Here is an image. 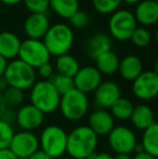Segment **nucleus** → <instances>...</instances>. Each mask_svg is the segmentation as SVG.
<instances>
[{"label":"nucleus","instance_id":"nucleus-21","mask_svg":"<svg viewBox=\"0 0 158 159\" xmlns=\"http://www.w3.org/2000/svg\"><path fill=\"white\" fill-rule=\"evenodd\" d=\"M21 42L14 33H0V55L6 60H14L19 55Z\"/></svg>","mask_w":158,"mask_h":159},{"label":"nucleus","instance_id":"nucleus-9","mask_svg":"<svg viewBox=\"0 0 158 159\" xmlns=\"http://www.w3.org/2000/svg\"><path fill=\"white\" fill-rule=\"evenodd\" d=\"M107 142L111 149L116 154L134 153L138 139L132 129L127 126H115L107 134Z\"/></svg>","mask_w":158,"mask_h":159},{"label":"nucleus","instance_id":"nucleus-14","mask_svg":"<svg viewBox=\"0 0 158 159\" xmlns=\"http://www.w3.org/2000/svg\"><path fill=\"white\" fill-rule=\"evenodd\" d=\"M73 80L74 88L84 94L94 92L99 84L103 81L101 73L95 68V66L80 67L77 74L73 77Z\"/></svg>","mask_w":158,"mask_h":159},{"label":"nucleus","instance_id":"nucleus-31","mask_svg":"<svg viewBox=\"0 0 158 159\" xmlns=\"http://www.w3.org/2000/svg\"><path fill=\"white\" fill-rule=\"evenodd\" d=\"M15 131L12 125L0 119V149L9 148Z\"/></svg>","mask_w":158,"mask_h":159},{"label":"nucleus","instance_id":"nucleus-32","mask_svg":"<svg viewBox=\"0 0 158 159\" xmlns=\"http://www.w3.org/2000/svg\"><path fill=\"white\" fill-rule=\"evenodd\" d=\"M26 9L32 13H46L50 0H23Z\"/></svg>","mask_w":158,"mask_h":159},{"label":"nucleus","instance_id":"nucleus-25","mask_svg":"<svg viewBox=\"0 0 158 159\" xmlns=\"http://www.w3.org/2000/svg\"><path fill=\"white\" fill-rule=\"evenodd\" d=\"M49 8L62 19L70 20L79 10L78 0H50Z\"/></svg>","mask_w":158,"mask_h":159},{"label":"nucleus","instance_id":"nucleus-40","mask_svg":"<svg viewBox=\"0 0 158 159\" xmlns=\"http://www.w3.org/2000/svg\"><path fill=\"white\" fill-rule=\"evenodd\" d=\"M8 60H6L4 57H2L0 55V77L4 75V71H6V68L8 66Z\"/></svg>","mask_w":158,"mask_h":159},{"label":"nucleus","instance_id":"nucleus-13","mask_svg":"<svg viewBox=\"0 0 158 159\" xmlns=\"http://www.w3.org/2000/svg\"><path fill=\"white\" fill-rule=\"evenodd\" d=\"M119 98H121V91L118 84L112 80H105L93 92V104L97 108L110 109Z\"/></svg>","mask_w":158,"mask_h":159},{"label":"nucleus","instance_id":"nucleus-12","mask_svg":"<svg viewBox=\"0 0 158 159\" xmlns=\"http://www.w3.org/2000/svg\"><path fill=\"white\" fill-rule=\"evenodd\" d=\"M44 114L32 104H24L16 109L15 124L23 131L34 132L44 122Z\"/></svg>","mask_w":158,"mask_h":159},{"label":"nucleus","instance_id":"nucleus-41","mask_svg":"<svg viewBox=\"0 0 158 159\" xmlns=\"http://www.w3.org/2000/svg\"><path fill=\"white\" fill-rule=\"evenodd\" d=\"M9 88V84L8 81L6 80V78H4V76H1L0 77V93H3L4 91L7 90V89Z\"/></svg>","mask_w":158,"mask_h":159},{"label":"nucleus","instance_id":"nucleus-39","mask_svg":"<svg viewBox=\"0 0 158 159\" xmlns=\"http://www.w3.org/2000/svg\"><path fill=\"white\" fill-rule=\"evenodd\" d=\"M89 159H113V156L108 153L102 152V153H94Z\"/></svg>","mask_w":158,"mask_h":159},{"label":"nucleus","instance_id":"nucleus-26","mask_svg":"<svg viewBox=\"0 0 158 159\" xmlns=\"http://www.w3.org/2000/svg\"><path fill=\"white\" fill-rule=\"evenodd\" d=\"M133 107H134V105L129 98L121 96L111 106L110 113L112 114L114 119L120 120V121H126V120L130 119Z\"/></svg>","mask_w":158,"mask_h":159},{"label":"nucleus","instance_id":"nucleus-36","mask_svg":"<svg viewBox=\"0 0 158 159\" xmlns=\"http://www.w3.org/2000/svg\"><path fill=\"white\" fill-rule=\"evenodd\" d=\"M0 159H19L9 148L0 149Z\"/></svg>","mask_w":158,"mask_h":159},{"label":"nucleus","instance_id":"nucleus-44","mask_svg":"<svg viewBox=\"0 0 158 159\" xmlns=\"http://www.w3.org/2000/svg\"><path fill=\"white\" fill-rule=\"evenodd\" d=\"M2 3L8 4V6H14V4H17L20 2H22L23 0H0Z\"/></svg>","mask_w":158,"mask_h":159},{"label":"nucleus","instance_id":"nucleus-30","mask_svg":"<svg viewBox=\"0 0 158 159\" xmlns=\"http://www.w3.org/2000/svg\"><path fill=\"white\" fill-rule=\"evenodd\" d=\"M130 40L134 46L145 48L152 41V34L146 27H137L131 36Z\"/></svg>","mask_w":158,"mask_h":159},{"label":"nucleus","instance_id":"nucleus-11","mask_svg":"<svg viewBox=\"0 0 158 159\" xmlns=\"http://www.w3.org/2000/svg\"><path fill=\"white\" fill-rule=\"evenodd\" d=\"M9 149L19 159L28 158L39 149V139L34 132L21 130L14 133Z\"/></svg>","mask_w":158,"mask_h":159},{"label":"nucleus","instance_id":"nucleus-3","mask_svg":"<svg viewBox=\"0 0 158 159\" xmlns=\"http://www.w3.org/2000/svg\"><path fill=\"white\" fill-rule=\"evenodd\" d=\"M39 149L50 156L52 159H57L66 154L67 146V132L57 125H49L40 132Z\"/></svg>","mask_w":158,"mask_h":159},{"label":"nucleus","instance_id":"nucleus-5","mask_svg":"<svg viewBox=\"0 0 158 159\" xmlns=\"http://www.w3.org/2000/svg\"><path fill=\"white\" fill-rule=\"evenodd\" d=\"M89 106L90 103L88 95L74 88L61 96L59 109L65 119L79 121L88 114Z\"/></svg>","mask_w":158,"mask_h":159},{"label":"nucleus","instance_id":"nucleus-16","mask_svg":"<svg viewBox=\"0 0 158 159\" xmlns=\"http://www.w3.org/2000/svg\"><path fill=\"white\" fill-rule=\"evenodd\" d=\"M87 126L97 136L107 135L115 127V119L108 109L97 108L90 113Z\"/></svg>","mask_w":158,"mask_h":159},{"label":"nucleus","instance_id":"nucleus-43","mask_svg":"<svg viewBox=\"0 0 158 159\" xmlns=\"http://www.w3.org/2000/svg\"><path fill=\"white\" fill-rule=\"evenodd\" d=\"M113 159H132V156L129 154H116L113 156Z\"/></svg>","mask_w":158,"mask_h":159},{"label":"nucleus","instance_id":"nucleus-20","mask_svg":"<svg viewBox=\"0 0 158 159\" xmlns=\"http://www.w3.org/2000/svg\"><path fill=\"white\" fill-rule=\"evenodd\" d=\"M120 77L127 81H133L143 71V63L137 55H127L119 61L118 70Z\"/></svg>","mask_w":158,"mask_h":159},{"label":"nucleus","instance_id":"nucleus-46","mask_svg":"<svg viewBox=\"0 0 158 159\" xmlns=\"http://www.w3.org/2000/svg\"><path fill=\"white\" fill-rule=\"evenodd\" d=\"M72 159H82V158H72Z\"/></svg>","mask_w":158,"mask_h":159},{"label":"nucleus","instance_id":"nucleus-37","mask_svg":"<svg viewBox=\"0 0 158 159\" xmlns=\"http://www.w3.org/2000/svg\"><path fill=\"white\" fill-rule=\"evenodd\" d=\"M132 159H157V157H155V156H153V155H150V154L142 151V152L134 153V155L132 156Z\"/></svg>","mask_w":158,"mask_h":159},{"label":"nucleus","instance_id":"nucleus-1","mask_svg":"<svg viewBox=\"0 0 158 159\" xmlns=\"http://www.w3.org/2000/svg\"><path fill=\"white\" fill-rule=\"evenodd\" d=\"M99 136L88 126L81 125L67 133L66 153L72 158L89 159L95 153Z\"/></svg>","mask_w":158,"mask_h":159},{"label":"nucleus","instance_id":"nucleus-8","mask_svg":"<svg viewBox=\"0 0 158 159\" xmlns=\"http://www.w3.org/2000/svg\"><path fill=\"white\" fill-rule=\"evenodd\" d=\"M17 57L24 63L29 65L34 69H37L41 65L49 63L51 55L42 40L27 38L21 42Z\"/></svg>","mask_w":158,"mask_h":159},{"label":"nucleus","instance_id":"nucleus-33","mask_svg":"<svg viewBox=\"0 0 158 159\" xmlns=\"http://www.w3.org/2000/svg\"><path fill=\"white\" fill-rule=\"evenodd\" d=\"M89 15L87 12L82 10H78L77 12H75L73 14V16L70 19V25L75 28H84L87 25L89 24Z\"/></svg>","mask_w":158,"mask_h":159},{"label":"nucleus","instance_id":"nucleus-6","mask_svg":"<svg viewBox=\"0 0 158 159\" xmlns=\"http://www.w3.org/2000/svg\"><path fill=\"white\" fill-rule=\"evenodd\" d=\"M3 76L8 81L9 87L17 88L22 91L30 89L37 81L36 69L20 59H14L9 62Z\"/></svg>","mask_w":158,"mask_h":159},{"label":"nucleus","instance_id":"nucleus-28","mask_svg":"<svg viewBox=\"0 0 158 159\" xmlns=\"http://www.w3.org/2000/svg\"><path fill=\"white\" fill-rule=\"evenodd\" d=\"M49 81L52 84V86L61 94V96L67 93L72 89H74V80H73V78L60 75L57 73H54V75L49 79Z\"/></svg>","mask_w":158,"mask_h":159},{"label":"nucleus","instance_id":"nucleus-15","mask_svg":"<svg viewBox=\"0 0 158 159\" xmlns=\"http://www.w3.org/2000/svg\"><path fill=\"white\" fill-rule=\"evenodd\" d=\"M50 26V20L46 13H32L26 17L23 28L28 39L41 40Z\"/></svg>","mask_w":158,"mask_h":159},{"label":"nucleus","instance_id":"nucleus-4","mask_svg":"<svg viewBox=\"0 0 158 159\" xmlns=\"http://www.w3.org/2000/svg\"><path fill=\"white\" fill-rule=\"evenodd\" d=\"M42 41L50 55L57 57L70 50L74 43V33L70 26L57 23L50 26Z\"/></svg>","mask_w":158,"mask_h":159},{"label":"nucleus","instance_id":"nucleus-45","mask_svg":"<svg viewBox=\"0 0 158 159\" xmlns=\"http://www.w3.org/2000/svg\"><path fill=\"white\" fill-rule=\"evenodd\" d=\"M121 1L126 2L128 4H138L139 2H141L142 0H121Z\"/></svg>","mask_w":158,"mask_h":159},{"label":"nucleus","instance_id":"nucleus-23","mask_svg":"<svg viewBox=\"0 0 158 159\" xmlns=\"http://www.w3.org/2000/svg\"><path fill=\"white\" fill-rule=\"evenodd\" d=\"M80 65L77 59L73 55L63 54L56 57L55 61V70L57 74L63 76H67V77L73 78L79 70Z\"/></svg>","mask_w":158,"mask_h":159},{"label":"nucleus","instance_id":"nucleus-24","mask_svg":"<svg viewBox=\"0 0 158 159\" xmlns=\"http://www.w3.org/2000/svg\"><path fill=\"white\" fill-rule=\"evenodd\" d=\"M140 145L142 146L145 153L153 155L155 157L158 156V125L155 122L147 129H145L142 134V140Z\"/></svg>","mask_w":158,"mask_h":159},{"label":"nucleus","instance_id":"nucleus-29","mask_svg":"<svg viewBox=\"0 0 158 159\" xmlns=\"http://www.w3.org/2000/svg\"><path fill=\"white\" fill-rule=\"evenodd\" d=\"M121 0H92V6L101 14H113L118 10Z\"/></svg>","mask_w":158,"mask_h":159},{"label":"nucleus","instance_id":"nucleus-35","mask_svg":"<svg viewBox=\"0 0 158 159\" xmlns=\"http://www.w3.org/2000/svg\"><path fill=\"white\" fill-rule=\"evenodd\" d=\"M15 113H16L15 109L7 107L6 111H4V114H3V116H2L1 119L3 120V121L8 122V124H10V125L15 124Z\"/></svg>","mask_w":158,"mask_h":159},{"label":"nucleus","instance_id":"nucleus-22","mask_svg":"<svg viewBox=\"0 0 158 159\" xmlns=\"http://www.w3.org/2000/svg\"><path fill=\"white\" fill-rule=\"evenodd\" d=\"M95 61V68L101 73V75H113L117 73L119 66V57L112 50L99 55Z\"/></svg>","mask_w":158,"mask_h":159},{"label":"nucleus","instance_id":"nucleus-19","mask_svg":"<svg viewBox=\"0 0 158 159\" xmlns=\"http://www.w3.org/2000/svg\"><path fill=\"white\" fill-rule=\"evenodd\" d=\"M112 38L103 33H99L89 38L84 46L87 55L95 60L99 55L112 50Z\"/></svg>","mask_w":158,"mask_h":159},{"label":"nucleus","instance_id":"nucleus-7","mask_svg":"<svg viewBox=\"0 0 158 159\" xmlns=\"http://www.w3.org/2000/svg\"><path fill=\"white\" fill-rule=\"evenodd\" d=\"M137 27L138 23L133 13L124 9L115 11L108 21V30L111 36L119 41L130 40Z\"/></svg>","mask_w":158,"mask_h":159},{"label":"nucleus","instance_id":"nucleus-17","mask_svg":"<svg viewBox=\"0 0 158 159\" xmlns=\"http://www.w3.org/2000/svg\"><path fill=\"white\" fill-rule=\"evenodd\" d=\"M137 23L142 27H148L158 21V2L157 0H142L137 4L133 13Z\"/></svg>","mask_w":158,"mask_h":159},{"label":"nucleus","instance_id":"nucleus-18","mask_svg":"<svg viewBox=\"0 0 158 159\" xmlns=\"http://www.w3.org/2000/svg\"><path fill=\"white\" fill-rule=\"evenodd\" d=\"M129 120L135 129L141 130V131H144L156 122L153 109L151 108V106H148L147 104H144V103L134 105Z\"/></svg>","mask_w":158,"mask_h":159},{"label":"nucleus","instance_id":"nucleus-27","mask_svg":"<svg viewBox=\"0 0 158 159\" xmlns=\"http://www.w3.org/2000/svg\"><path fill=\"white\" fill-rule=\"evenodd\" d=\"M2 96H3V100L7 107L13 109H16L20 106H22L24 103V100H25L24 91L20 90L17 88H13V87H9L2 93Z\"/></svg>","mask_w":158,"mask_h":159},{"label":"nucleus","instance_id":"nucleus-10","mask_svg":"<svg viewBox=\"0 0 158 159\" xmlns=\"http://www.w3.org/2000/svg\"><path fill=\"white\" fill-rule=\"evenodd\" d=\"M132 92L140 101H151L158 93V74L156 70H143L132 81Z\"/></svg>","mask_w":158,"mask_h":159},{"label":"nucleus","instance_id":"nucleus-38","mask_svg":"<svg viewBox=\"0 0 158 159\" xmlns=\"http://www.w3.org/2000/svg\"><path fill=\"white\" fill-rule=\"evenodd\" d=\"M27 159H52V158L47 155L44 152H42L41 149H38V151L35 152L33 155H30Z\"/></svg>","mask_w":158,"mask_h":159},{"label":"nucleus","instance_id":"nucleus-42","mask_svg":"<svg viewBox=\"0 0 158 159\" xmlns=\"http://www.w3.org/2000/svg\"><path fill=\"white\" fill-rule=\"evenodd\" d=\"M6 109H7V105H6V103H4L3 96H2V94L0 93V119H1L2 116H3Z\"/></svg>","mask_w":158,"mask_h":159},{"label":"nucleus","instance_id":"nucleus-2","mask_svg":"<svg viewBox=\"0 0 158 159\" xmlns=\"http://www.w3.org/2000/svg\"><path fill=\"white\" fill-rule=\"evenodd\" d=\"M29 100V104L38 108L44 115H49L59 109L61 94L49 80H39L30 88Z\"/></svg>","mask_w":158,"mask_h":159},{"label":"nucleus","instance_id":"nucleus-34","mask_svg":"<svg viewBox=\"0 0 158 159\" xmlns=\"http://www.w3.org/2000/svg\"><path fill=\"white\" fill-rule=\"evenodd\" d=\"M38 74L42 78V80H49L53 75H54V67L50 63H46L38 67Z\"/></svg>","mask_w":158,"mask_h":159}]
</instances>
